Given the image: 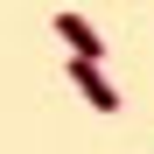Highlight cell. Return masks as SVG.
Wrapping results in <instances>:
<instances>
[{
	"instance_id": "1",
	"label": "cell",
	"mask_w": 154,
	"mask_h": 154,
	"mask_svg": "<svg viewBox=\"0 0 154 154\" xmlns=\"http://www.w3.org/2000/svg\"><path fill=\"white\" fill-rule=\"evenodd\" d=\"M70 84L84 91V105H91V112H119V91H112V77L98 70L91 56H70Z\"/></svg>"
},
{
	"instance_id": "2",
	"label": "cell",
	"mask_w": 154,
	"mask_h": 154,
	"mask_svg": "<svg viewBox=\"0 0 154 154\" xmlns=\"http://www.w3.org/2000/svg\"><path fill=\"white\" fill-rule=\"evenodd\" d=\"M56 35L70 42V56H91V63L105 56V42H98V28H91L84 14H56Z\"/></svg>"
}]
</instances>
